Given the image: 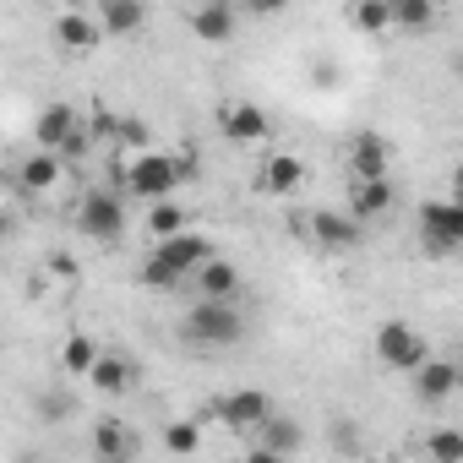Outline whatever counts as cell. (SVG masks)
Segmentation results:
<instances>
[{
  "label": "cell",
  "mask_w": 463,
  "mask_h": 463,
  "mask_svg": "<svg viewBox=\"0 0 463 463\" xmlns=\"http://www.w3.org/2000/svg\"><path fill=\"white\" fill-rule=\"evenodd\" d=\"M180 338L191 349H235L246 338V317H241L235 300H207V295H196V306L180 322Z\"/></svg>",
  "instance_id": "obj_1"
},
{
  "label": "cell",
  "mask_w": 463,
  "mask_h": 463,
  "mask_svg": "<svg viewBox=\"0 0 463 463\" xmlns=\"http://www.w3.org/2000/svg\"><path fill=\"white\" fill-rule=\"evenodd\" d=\"M115 180H120V191L137 196V202H164V196L180 191L185 175H180V158H175V153L142 147V153H131L126 164H115Z\"/></svg>",
  "instance_id": "obj_2"
},
{
  "label": "cell",
  "mask_w": 463,
  "mask_h": 463,
  "mask_svg": "<svg viewBox=\"0 0 463 463\" xmlns=\"http://www.w3.org/2000/svg\"><path fill=\"white\" fill-rule=\"evenodd\" d=\"M420 251L425 257H458L463 251V196L447 202H425L420 207Z\"/></svg>",
  "instance_id": "obj_3"
},
{
  "label": "cell",
  "mask_w": 463,
  "mask_h": 463,
  "mask_svg": "<svg viewBox=\"0 0 463 463\" xmlns=\"http://www.w3.org/2000/svg\"><path fill=\"white\" fill-rule=\"evenodd\" d=\"M77 229H82L88 241H99V246H115L126 235V202H120V191H104V185L82 191L77 196Z\"/></svg>",
  "instance_id": "obj_4"
},
{
  "label": "cell",
  "mask_w": 463,
  "mask_h": 463,
  "mask_svg": "<svg viewBox=\"0 0 463 463\" xmlns=\"http://www.w3.org/2000/svg\"><path fill=\"white\" fill-rule=\"evenodd\" d=\"M376 360L387 365V371H420L425 360H430V349H425V338H420V327H409V322H382L376 327Z\"/></svg>",
  "instance_id": "obj_5"
},
{
  "label": "cell",
  "mask_w": 463,
  "mask_h": 463,
  "mask_svg": "<svg viewBox=\"0 0 463 463\" xmlns=\"http://www.w3.org/2000/svg\"><path fill=\"white\" fill-rule=\"evenodd\" d=\"M213 414L229 425V430H241V436H251L262 420H273L279 409H273V398L262 392V387H241V392H223L218 403H213Z\"/></svg>",
  "instance_id": "obj_6"
},
{
  "label": "cell",
  "mask_w": 463,
  "mask_h": 463,
  "mask_svg": "<svg viewBox=\"0 0 463 463\" xmlns=\"http://www.w3.org/2000/svg\"><path fill=\"white\" fill-rule=\"evenodd\" d=\"M295 452H306V425L300 420L273 414L251 430V458L257 463H279V458H295Z\"/></svg>",
  "instance_id": "obj_7"
},
{
  "label": "cell",
  "mask_w": 463,
  "mask_h": 463,
  "mask_svg": "<svg viewBox=\"0 0 463 463\" xmlns=\"http://www.w3.org/2000/svg\"><path fill=\"white\" fill-rule=\"evenodd\" d=\"M344 164H349V180H382L392 175V142L382 131H354L344 147Z\"/></svg>",
  "instance_id": "obj_8"
},
{
  "label": "cell",
  "mask_w": 463,
  "mask_h": 463,
  "mask_svg": "<svg viewBox=\"0 0 463 463\" xmlns=\"http://www.w3.org/2000/svg\"><path fill=\"white\" fill-rule=\"evenodd\" d=\"M218 131H223V142H235V147H262L268 131H273V120L262 115V104L235 99V104L218 109Z\"/></svg>",
  "instance_id": "obj_9"
},
{
  "label": "cell",
  "mask_w": 463,
  "mask_h": 463,
  "mask_svg": "<svg viewBox=\"0 0 463 463\" xmlns=\"http://www.w3.org/2000/svg\"><path fill=\"white\" fill-rule=\"evenodd\" d=\"M235 23H241V6L235 0H196L185 12V28L202 39V44H229L235 39Z\"/></svg>",
  "instance_id": "obj_10"
},
{
  "label": "cell",
  "mask_w": 463,
  "mask_h": 463,
  "mask_svg": "<svg viewBox=\"0 0 463 463\" xmlns=\"http://www.w3.org/2000/svg\"><path fill=\"white\" fill-rule=\"evenodd\" d=\"M311 241H317L322 251H354V246H360V218L322 207V213H311Z\"/></svg>",
  "instance_id": "obj_11"
},
{
  "label": "cell",
  "mask_w": 463,
  "mask_h": 463,
  "mask_svg": "<svg viewBox=\"0 0 463 463\" xmlns=\"http://www.w3.org/2000/svg\"><path fill=\"white\" fill-rule=\"evenodd\" d=\"M257 185H262L268 196H295V191L306 185V158H300V153H268L262 169H257Z\"/></svg>",
  "instance_id": "obj_12"
},
{
  "label": "cell",
  "mask_w": 463,
  "mask_h": 463,
  "mask_svg": "<svg viewBox=\"0 0 463 463\" xmlns=\"http://www.w3.org/2000/svg\"><path fill=\"white\" fill-rule=\"evenodd\" d=\"M392 202H398V185H392V175H382V180H354V185H349V213H354L360 223H376V218H387V213H392Z\"/></svg>",
  "instance_id": "obj_13"
},
{
  "label": "cell",
  "mask_w": 463,
  "mask_h": 463,
  "mask_svg": "<svg viewBox=\"0 0 463 463\" xmlns=\"http://www.w3.org/2000/svg\"><path fill=\"white\" fill-rule=\"evenodd\" d=\"M458 387H463L458 360H425V365L414 371V398H420V403H447Z\"/></svg>",
  "instance_id": "obj_14"
},
{
  "label": "cell",
  "mask_w": 463,
  "mask_h": 463,
  "mask_svg": "<svg viewBox=\"0 0 463 463\" xmlns=\"http://www.w3.org/2000/svg\"><path fill=\"white\" fill-rule=\"evenodd\" d=\"M153 251H158L164 262H175V268L191 279V273L213 257V241H207V235H196V229H180V235H169V241H153Z\"/></svg>",
  "instance_id": "obj_15"
},
{
  "label": "cell",
  "mask_w": 463,
  "mask_h": 463,
  "mask_svg": "<svg viewBox=\"0 0 463 463\" xmlns=\"http://www.w3.org/2000/svg\"><path fill=\"white\" fill-rule=\"evenodd\" d=\"M61 175H66V158H61L55 147H39L33 158H23V169H17V185H23L28 196H50V191L61 185Z\"/></svg>",
  "instance_id": "obj_16"
},
{
  "label": "cell",
  "mask_w": 463,
  "mask_h": 463,
  "mask_svg": "<svg viewBox=\"0 0 463 463\" xmlns=\"http://www.w3.org/2000/svg\"><path fill=\"white\" fill-rule=\"evenodd\" d=\"M191 295H207V300H235V295H241V268H235V262L207 257V262L191 273Z\"/></svg>",
  "instance_id": "obj_17"
},
{
  "label": "cell",
  "mask_w": 463,
  "mask_h": 463,
  "mask_svg": "<svg viewBox=\"0 0 463 463\" xmlns=\"http://www.w3.org/2000/svg\"><path fill=\"white\" fill-rule=\"evenodd\" d=\"M55 39H61L66 50H77V55H82V50H99L109 33H104L99 12H88V6H82V12H61V23H55Z\"/></svg>",
  "instance_id": "obj_18"
},
{
  "label": "cell",
  "mask_w": 463,
  "mask_h": 463,
  "mask_svg": "<svg viewBox=\"0 0 463 463\" xmlns=\"http://www.w3.org/2000/svg\"><path fill=\"white\" fill-rule=\"evenodd\" d=\"M99 23L109 39H137L147 28V6L142 0H99Z\"/></svg>",
  "instance_id": "obj_19"
},
{
  "label": "cell",
  "mask_w": 463,
  "mask_h": 463,
  "mask_svg": "<svg viewBox=\"0 0 463 463\" xmlns=\"http://www.w3.org/2000/svg\"><path fill=\"white\" fill-rule=\"evenodd\" d=\"M88 387H93V392H104V398L131 392V387H137V360H126V354H104V360L88 371Z\"/></svg>",
  "instance_id": "obj_20"
},
{
  "label": "cell",
  "mask_w": 463,
  "mask_h": 463,
  "mask_svg": "<svg viewBox=\"0 0 463 463\" xmlns=\"http://www.w3.org/2000/svg\"><path fill=\"white\" fill-rule=\"evenodd\" d=\"M77 126H82V115H77L71 104H44V115L33 120V142L61 153V147H66V137H71Z\"/></svg>",
  "instance_id": "obj_21"
},
{
  "label": "cell",
  "mask_w": 463,
  "mask_h": 463,
  "mask_svg": "<svg viewBox=\"0 0 463 463\" xmlns=\"http://www.w3.org/2000/svg\"><path fill=\"white\" fill-rule=\"evenodd\" d=\"M99 360H104V349H99L93 333H71V338L61 344V371H66V376H88Z\"/></svg>",
  "instance_id": "obj_22"
},
{
  "label": "cell",
  "mask_w": 463,
  "mask_h": 463,
  "mask_svg": "<svg viewBox=\"0 0 463 463\" xmlns=\"http://www.w3.org/2000/svg\"><path fill=\"white\" fill-rule=\"evenodd\" d=\"M387 6H392L398 33H430V23H436V0H387Z\"/></svg>",
  "instance_id": "obj_23"
},
{
  "label": "cell",
  "mask_w": 463,
  "mask_h": 463,
  "mask_svg": "<svg viewBox=\"0 0 463 463\" xmlns=\"http://www.w3.org/2000/svg\"><path fill=\"white\" fill-rule=\"evenodd\" d=\"M142 284H147L153 295H180V289H185L191 279H185V273H180L175 262H164L158 251H147V262H142Z\"/></svg>",
  "instance_id": "obj_24"
},
{
  "label": "cell",
  "mask_w": 463,
  "mask_h": 463,
  "mask_svg": "<svg viewBox=\"0 0 463 463\" xmlns=\"http://www.w3.org/2000/svg\"><path fill=\"white\" fill-rule=\"evenodd\" d=\"M137 447H142V441H137L120 420H99V430H93V452H99V458H131Z\"/></svg>",
  "instance_id": "obj_25"
},
{
  "label": "cell",
  "mask_w": 463,
  "mask_h": 463,
  "mask_svg": "<svg viewBox=\"0 0 463 463\" xmlns=\"http://www.w3.org/2000/svg\"><path fill=\"white\" fill-rule=\"evenodd\" d=\"M180 229H185V207L175 196H164V202L147 207V235L153 241H169V235H180Z\"/></svg>",
  "instance_id": "obj_26"
},
{
  "label": "cell",
  "mask_w": 463,
  "mask_h": 463,
  "mask_svg": "<svg viewBox=\"0 0 463 463\" xmlns=\"http://www.w3.org/2000/svg\"><path fill=\"white\" fill-rule=\"evenodd\" d=\"M354 28L360 33H387L392 28V6L387 0H354Z\"/></svg>",
  "instance_id": "obj_27"
},
{
  "label": "cell",
  "mask_w": 463,
  "mask_h": 463,
  "mask_svg": "<svg viewBox=\"0 0 463 463\" xmlns=\"http://www.w3.org/2000/svg\"><path fill=\"white\" fill-rule=\"evenodd\" d=\"M71 414H77V398H71V392H61V387L39 392V420H44V425H66Z\"/></svg>",
  "instance_id": "obj_28"
},
{
  "label": "cell",
  "mask_w": 463,
  "mask_h": 463,
  "mask_svg": "<svg viewBox=\"0 0 463 463\" xmlns=\"http://www.w3.org/2000/svg\"><path fill=\"white\" fill-rule=\"evenodd\" d=\"M425 452L441 458V463H463V430H430L425 436Z\"/></svg>",
  "instance_id": "obj_29"
},
{
  "label": "cell",
  "mask_w": 463,
  "mask_h": 463,
  "mask_svg": "<svg viewBox=\"0 0 463 463\" xmlns=\"http://www.w3.org/2000/svg\"><path fill=\"white\" fill-rule=\"evenodd\" d=\"M164 447H169V452H196V447H202L196 420H175V425H164Z\"/></svg>",
  "instance_id": "obj_30"
},
{
  "label": "cell",
  "mask_w": 463,
  "mask_h": 463,
  "mask_svg": "<svg viewBox=\"0 0 463 463\" xmlns=\"http://www.w3.org/2000/svg\"><path fill=\"white\" fill-rule=\"evenodd\" d=\"M93 147H99V137H93V126L82 120V126H77V131L66 137V147H61V158H66V164H82V158H88Z\"/></svg>",
  "instance_id": "obj_31"
},
{
  "label": "cell",
  "mask_w": 463,
  "mask_h": 463,
  "mask_svg": "<svg viewBox=\"0 0 463 463\" xmlns=\"http://www.w3.org/2000/svg\"><path fill=\"white\" fill-rule=\"evenodd\" d=\"M115 142H120L126 153H142V147H147V126H142V120H120V126H115Z\"/></svg>",
  "instance_id": "obj_32"
},
{
  "label": "cell",
  "mask_w": 463,
  "mask_h": 463,
  "mask_svg": "<svg viewBox=\"0 0 463 463\" xmlns=\"http://www.w3.org/2000/svg\"><path fill=\"white\" fill-rule=\"evenodd\" d=\"M241 6H246V12H257V17H273V12H284V6H289V0H241Z\"/></svg>",
  "instance_id": "obj_33"
},
{
  "label": "cell",
  "mask_w": 463,
  "mask_h": 463,
  "mask_svg": "<svg viewBox=\"0 0 463 463\" xmlns=\"http://www.w3.org/2000/svg\"><path fill=\"white\" fill-rule=\"evenodd\" d=\"M452 196H463V158H458V169H452Z\"/></svg>",
  "instance_id": "obj_34"
},
{
  "label": "cell",
  "mask_w": 463,
  "mask_h": 463,
  "mask_svg": "<svg viewBox=\"0 0 463 463\" xmlns=\"http://www.w3.org/2000/svg\"><path fill=\"white\" fill-rule=\"evenodd\" d=\"M61 6H66V12H82V6H88V0H61Z\"/></svg>",
  "instance_id": "obj_35"
},
{
  "label": "cell",
  "mask_w": 463,
  "mask_h": 463,
  "mask_svg": "<svg viewBox=\"0 0 463 463\" xmlns=\"http://www.w3.org/2000/svg\"><path fill=\"white\" fill-rule=\"evenodd\" d=\"M458 371H463V349H458Z\"/></svg>",
  "instance_id": "obj_36"
}]
</instances>
